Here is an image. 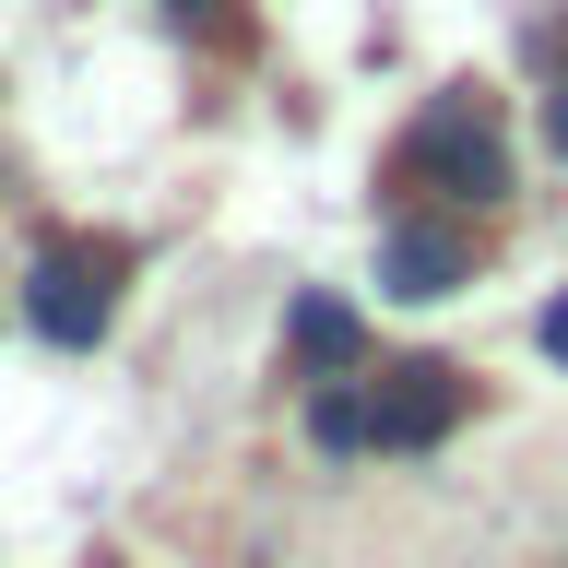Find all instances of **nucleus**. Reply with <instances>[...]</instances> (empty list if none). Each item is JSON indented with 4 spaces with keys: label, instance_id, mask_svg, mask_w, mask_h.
Wrapping results in <instances>:
<instances>
[{
    "label": "nucleus",
    "instance_id": "8",
    "mask_svg": "<svg viewBox=\"0 0 568 568\" xmlns=\"http://www.w3.org/2000/svg\"><path fill=\"white\" fill-rule=\"evenodd\" d=\"M178 24H225V12H237V0H166Z\"/></svg>",
    "mask_w": 568,
    "mask_h": 568
},
{
    "label": "nucleus",
    "instance_id": "9",
    "mask_svg": "<svg viewBox=\"0 0 568 568\" xmlns=\"http://www.w3.org/2000/svg\"><path fill=\"white\" fill-rule=\"evenodd\" d=\"M545 142H557V154H568V83H557V106H545Z\"/></svg>",
    "mask_w": 568,
    "mask_h": 568
},
{
    "label": "nucleus",
    "instance_id": "5",
    "mask_svg": "<svg viewBox=\"0 0 568 568\" xmlns=\"http://www.w3.org/2000/svg\"><path fill=\"white\" fill-rule=\"evenodd\" d=\"M379 284H390V296H450V284H462V237L403 213V225L379 237Z\"/></svg>",
    "mask_w": 568,
    "mask_h": 568
},
{
    "label": "nucleus",
    "instance_id": "4",
    "mask_svg": "<svg viewBox=\"0 0 568 568\" xmlns=\"http://www.w3.org/2000/svg\"><path fill=\"white\" fill-rule=\"evenodd\" d=\"M284 344H296L308 379H367V320H355L344 296H296V308H284Z\"/></svg>",
    "mask_w": 568,
    "mask_h": 568
},
{
    "label": "nucleus",
    "instance_id": "1",
    "mask_svg": "<svg viewBox=\"0 0 568 568\" xmlns=\"http://www.w3.org/2000/svg\"><path fill=\"white\" fill-rule=\"evenodd\" d=\"M119 273H131V237H60V248H36L24 320H36L60 355H83L106 320H119Z\"/></svg>",
    "mask_w": 568,
    "mask_h": 568
},
{
    "label": "nucleus",
    "instance_id": "2",
    "mask_svg": "<svg viewBox=\"0 0 568 568\" xmlns=\"http://www.w3.org/2000/svg\"><path fill=\"white\" fill-rule=\"evenodd\" d=\"M403 190H450V202H497L509 190V142H497L486 95H438L403 142Z\"/></svg>",
    "mask_w": 568,
    "mask_h": 568
},
{
    "label": "nucleus",
    "instance_id": "7",
    "mask_svg": "<svg viewBox=\"0 0 568 568\" xmlns=\"http://www.w3.org/2000/svg\"><path fill=\"white\" fill-rule=\"evenodd\" d=\"M532 344H545V355H568V296H557L545 320H532Z\"/></svg>",
    "mask_w": 568,
    "mask_h": 568
},
{
    "label": "nucleus",
    "instance_id": "3",
    "mask_svg": "<svg viewBox=\"0 0 568 568\" xmlns=\"http://www.w3.org/2000/svg\"><path fill=\"white\" fill-rule=\"evenodd\" d=\"M462 403H474V379L450 355H403V367L367 379V450H438L462 426Z\"/></svg>",
    "mask_w": 568,
    "mask_h": 568
},
{
    "label": "nucleus",
    "instance_id": "6",
    "mask_svg": "<svg viewBox=\"0 0 568 568\" xmlns=\"http://www.w3.org/2000/svg\"><path fill=\"white\" fill-rule=\"evenodd\" d=\"M308 438H320V450H367V390H355V379H320L308 390Z\"/></svg>",
    "mask_w": 568,
    "mask_h": 568
}]
</instances>
